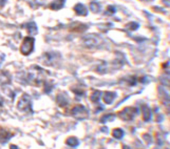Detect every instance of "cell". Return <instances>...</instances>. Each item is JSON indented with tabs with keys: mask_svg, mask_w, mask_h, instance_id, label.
Here are the masks:
<instances>
[{
	"mask_svg": "<svg viewBox=\"0 0 170 149\" xmlns=\"http://www.w3.org/2000/svg\"><path fill=\"white\" fill-rule=\"evenodd\" d=\"M137 113H139V109L136 107H126L118 113V117L124 121H131L136 117Z\"/></svg>",
	"mask_w": 170,
	"mask_h": 149,
	"instance_id": "6da1fadb",
	"label": "cell"
},
{
	"mask_svg": "<svg viewBox=\"0 0 170 149\" xmlns=\"http://www.w3.org/2000/svg\"><path fill=\"white\" fill-rule=\"evenodd\" d=\"M12 138V134L8 130L3 129V128H0V142L2 144H6Z\"/></svg>",
	"mask_w": 170,
	"mask_h": 149,
	"instance_id": "ba28073f",
	"label": "cell"
},
{
	"mask_svg": "<svg viewBox=\"0 0 170 149\" xmlns=\"http://www.w3.org/2000/svg\"><path fill=\"white\" fill-rule=\"evenodd\" d=\"M11 149H18V147L15 145H11Z\"/></svg>",
	"mask_w": 170,
	"mask_h": 149,
	"instance_id": "7402d4cb",
	"label": "cell"
},
{
	"mask_svg": "<svg viewBox=\"0 0 170 149\" xmlns=\"http://www.w3.org/2000/svg\"><path fill=\"white\" fill-rule=\"evenodd\" d=\"M8 2V0H0V6H4Z\"/></svg>",
	"mask_w": 170,
	"mask_h": 149,
	"instance_id": "ffe728a7",
	"label": "cell"
},
{
	"mask_svg": "<svg viewBox=\"0 0 170 149\" xmlns=\"http://www.w3.org/2000/svg\"><path fill=\"white\" fill-rule=\"evenodd\" d=\"M2 105H3V99L0 97V106H2Z\"/></svg>",
	"mask_w": 170,
	"mask_h": 149,
	"instance_id": "44dd1931",
	"label": "cell"
},
{
	"mask_svg": "<svg viewBox=\"0 0 170 149\" xmlns=\"http://www.w3.org/2000/svg\"><path fill=\"white\" fill-rule=\"evenodd\" d=\"M74 11L76 12V14L79 16H87L88 15V10L87 8H86L83 4L81 3H78L75 5V8H74Z\"/></svg>",
	"mask_w": 170,
	"mask_h": 149,
	"instance_id": "9c48e42d",
	"label": "cell"
},
{
	"mask_svg": "<svg viewBox=\"0 0 170 149\" xmlns=\"http://www.w3.org/2000/svg\"><path fill=\"white\" fill-rule=\"evenodd\" d=\"M102 92H99V90H94L93 92V94L91 95V101L94 102V103H97V102H99V100H101L102 98Z\"/></svg>",
	"mask_w": 170,
	"mask_h": 149,
	"instance_id": "5bb4252c",
	"label": "cell"
},
{
	"mask_svg": "<svg viewBox=\"0 0 170 149\" xmlns=\"http://www.w3.org/2000/svg\"><path fill=\"white\" fill-rule=\"evenodd\" d=\"M34 45H35V39L32 38V37H25L21 46H20V52H21L22 55L29 56L30 54L33 52Z\"/></svg>",
	"mask_w": 170,
	"mask_h": 149,
	"instance_id": "3957f363",
	"label": "cell"
},
{
	"mask_svg": "<svg viewBox=\"0 0 170 149\" xmlns=\"http://www.w3.org/2000/svg\"><path fill=\"white\" fill-rule=\"evenodd\" d=\"M127 27L128 29H130V31H135V29H139V23H136V22H130V23H128L127 24Z\"/></svg>",
	"mask_w": 170,
	"mask_h": 149,
	"instance_id": "ac0fdd59",
	"label": "cell"
},
{
	"mask_svg": "<svg viewBox=\"0 0 170 149\" xmlns=\"http://www.w3.org/2000/svg\"><path fill=\"white\" fill-rule=\"evenodd\" d=\"M151 117H152V110L151 108H149L147 105L143 106V119L144 121L148 122V121L151 120Z\"/></svg>",
	"mask_w": 170,
	"mask_h": 149,
	"instance_id": "8fae6325",
	"label": "cell"
},
{
	"mask_svg": "<svg viewBox=\"0 0 170 149\" xmlns=\"http://www.w3.org/2000/svg\"><path fill=\"white\" fill-rule=\"evenodd\" d=\"M102 38L98 36V35H95V34H90L87 35V36L83 38V43L87 47L89 48H95L97 47L98 45L102 44Z\"/></svg>",
	"mask_w": 170,
	"mask_h": 149,
	"instance_id": "7a4b0ae2",
	"label": "cell"
},
{
	"mask_svg": "<svg viewBox=\"0 0 170 149\" xmlns=\"http://www.w3.org/2000/svg\"><path fill=\"white\" fill-rule=\"evenodd\" d=\"M24 27L27 29V31L30 33L31 35H36L37 32H38V29H37V25L35 22H30V23H27V24L24 25Z\"/></svg>",
	"mask_w": 170,
	"mask_h": 149,
	"instance_id": "7c38bea8",
	"label": "cell"
},
{
	"mask_svg": "<svg viewBox=\"0 0 170 149\" xmlns=\"http://www.w3.org/2000/svg\"><path fill=\"white\" fill-rule=\"evenodd\" d=\"M108 13H111V14L116 13V9L114 6H108Z\"/></svg>",
	"mask_w": 170,
	"mask_h": 149,
	"instance_id": "d6986e66",
	"label": "cell"
},
{
	"mask_svg": "<svg viewBox=\"0 0 170 149\" xmlns=\"http://www.w3.org/2000/svg\"><path fill=\"white\" fill-rule=\"evenodd\" d=\"M102 96V99H104L105 103L112 104L113 100L115 99L117 95H116V92H104Z\"/></svg>",
	"mask_w": 170,
	"mask_h": 149,
	"instance_id": "52a82bcc",
	"label": "cell"
},
{
	"mask_svg": "<svg viewBox=\"0 0 170 149\" xmlns=\"http://www.w3.org/2000/svg\"><path fill=\"white\" fill-rule=\"evenodd\" d=\"M17 108L21 111H32V100L29 95L24 94L17 102Z\"/></svg>",
	"mask_w": 170,
	"mask_h": 149,
	"instance_id": "277c9868",
	"label": "cell"
},
{
	"mask_svg": "<svg viewBox=\"0 0 170 149\" xmlns=\"http://www.w3.org/2000/svg\"><path fill=\"white\" fill-rule=\"evenodd\" d=\"M67 144H68L69 146H71V147H76V146L79 144V142H78V139L75 138V137H70V138L67 139Z\"/></svg>",
	"mask_w": 170,
	"mask_h": 149,
	"instance_id": "2e32d148",
	"label": "cell"
},
{
	"mask_svg": "<svg viewBox=\"0 0 170 149\" xmlns=\"http://www.w3.org/2000/svg\"><path fill=\"white\" fill-rule=\"evenodd\" d=\"M123 148H124V149H131L130 147H128V146H126V145H124V147H123Z\"/></svg>",
	"mask_w": 170,
	"mask_h": 149,
	"instance_id": "603a6c76",
	"label": "cell"
},
{
	"mask_svg": "<svg viewBox=\"0 0 170 149\" xmlns=\"http://www.w3.org/2000/svg\"><path fill=\"white\" fill-rule=\"evenodd\" d=\"M124 134H125L124 130L120 129V128H115V129H113V131H112L113 138H115V139H117V140L122 139L123 137H124Z\"/></svg>",
	"mask_w": 170,
	"mask_h": 149,
	"instance_id": "4fadbf2b",
	"label": "cell"
},
{
	"mask_svg": "<svg viewBox=\"0 0 170 149\" xmlns=\"http://www.w3.org/2000/svg\"><path fill=\"white\" fill-rule=\"evenodd\" d=\"M71 113L74 118L78 119V120H83V119L88 118V116H89L87 108L83 105H76L75 107H73L71 110Z\"/></svg>",
	"mask_w": 170,
	"mask_h": 149,
	"instance_id": "5b68a950",
	"label": "cell"
},
{
	"mask_svg": "<svg viewBox=\"0 0 170 149\" xmlns=\"http://www.w3.org/2000/svg\"><path fill=\"white\" fill-rule=\"evenodd\" d=\"M114 119H115V115H114V113H109V115H106V116H104V117H102L101 122L102 124H105V123L109 122V121H113Z\"/></svg>",
	"mask_w": 170,
	"mask_h": 149,
	"instance_id": "e0dca14e",
	"label": "cell"
},
{
	"mask_svg": "<svg viewBox=\"0 0 170 149\" xmlns=\"http://www.w3.org/2000/svg\"><path fill=\"white\" fill-rule=\"evenodd\" d=\"M90 10L93 12V13H99L102 11V6L98 2H91L90 3Z\"/></svg>",
	"mask_w": 170,
	"mask_h": 149,
	"instance_id": "9a60e30c",
	"label": "cell"
},
{
	"mask_svg": "<svg viewBox=\"0 0 170 149\" xmlns=\"http://www.w3.org/2000/svg\"><path fill=\"white\" fill-rule=\"evenodd\" d=\"M146 1H150V0H146Z\"/></svg>",
	"mask_w": 170,
	"mask_h": 149,
	"instance_id": "cb8c5ba5",
	"label": "cell"
},
{
	"mask_svg": "<svg viewBox=\"0 0 170 149\" xmlns=\"http://www.w3.org/2000/svg\"><path fill=\"white\" fill-rule=\"evenodd\" d=\"M65 3H66V0H54V1L50 4V9L54 11L60 10V9L64 8Z\"/></svg>",
	"mask_w": 170,
	"mask_h": 149,
	"instance_id": "30bf717a",
	"label": "cell"
},
{
	"mask_svg": "<svg viewBox=\"0 0 170 149\" xmlns=\"http://www.w3.org/2000/svg\"><path fill=\"white\" fill-rule=\"evenodd\" d=\"M57 102H58V104H59V106H61V107L67 106L69 104V97H68V95H67L65 92H60V94L57 96Z\"/></svg>",
	"mask_w": 170,
	"mask_h": 149,
	"instance_id": "8992f818",
	"label": "cell"
}]
</instances>
